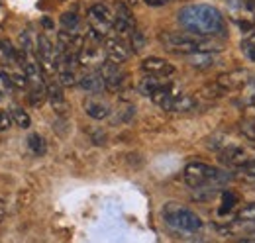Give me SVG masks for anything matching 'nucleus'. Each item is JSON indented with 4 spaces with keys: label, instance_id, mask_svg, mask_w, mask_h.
Here are the masks:
<instances>
[{
    "label": "nucleus",
    "instance_id": "1",
    "mask_svg": "<svg viewBox=\"0 0 255 243\" xmlns=\"http://www.w3.org/2000/svg\"><path fill=\"white\" fill-rule=\"evenodd\" d=\"M179 24L192 35H218L226 24L218 8L210 4H189L179 12Z\"/></svg>",
    "mask_w": 255,
    "mask_h": 243
},
{
    "label": "nucleus",
    "instance_id": "2",
    "mask_svg": "<svg viewBox=\"0 0 255 243\" xmlns=\"http://www.w3.org/2000/svg\"><path fill=\"white\" fill-rule=\"evenodd\" d=\"M159 41L167 51L177 53V55H187V57L192 53H198V51L218 53L222 49V45L210 37L192 35V33H177V31H161Z\"/></svg>",
    "mask_w": 255,
    "mask_h": 243
},
{
    "label": "nucleus",
    "instance_id": "3",
    "mask_svg": "<svg viewBox=\"0 0 255 243\" xmlns=\"http://www.w3.org/2000/svg\"><path fill=\"white\" fill-rule=\"evenodd\" d=\"M183 179H185V182H187L191 188H194V190H200V188L218 190L222 184H226V182L230 181V175L220 171L218 167L208 165V163L191 161L189 165H185Z\"/></svg>",
    "mask_w": 255,
    "mask_h": 243
},
{
    "label": "nucleus",
    "instance_id": "4",
    "mask_svg": "<svg viewBox=\"0 0 255 243\" xmlns=\"http://www.w3.org/2000/svg\"><path fill=\"white\" fill-rule=\"evenodd\" d=\"M163 218H165L169 228H173L177 232H183V234H196V232L202 230V220L192 210H189L187 206H181V204H175V202L165 204Z\"/></svg>",
    "mask_w": 255,
    "mask_h": 243
},
{
    "label": "nucleus",
    "instance_id": "5",
    "mask_svg": "<svg viewBox=\"0 0 255 243\" xmlns=\"http://www.w3.org/2000/svg\"><path fill=\"white\" fill-rule=\"evenodd\" d=\"M226 8L230 14V20L248 31L255 30V2L254 0H226Z\"/></svg>",
    "mask_w": 255,
    "mask_h": 243
},
{
    "label": "nucleus",
    "instance_id": "6",
    "mask_svg": "<svg viewBox=\"0 0 255 243\" xmlns=\"http://www.w3.org/2000/svg\"><path fill=\"white\" fill-rule=\"evenodd\" d=\"M87 18H89V30L98 33L100 37H106V33L114 28V10L104 2H95L89 8Z\"/></svg>",
    "mask_w": 255,
    "mask_h": 243
},
{
    "label": "nucleus",
    "instance_id": "7",
    "mask_svg": "<svg viewBox=\"0 0 255 243\" xmlns=\"http://www.w3.org/2000/svg\"><path fill=\"white\" fill-rule=\"evenodd\" d=\"M106 85V91L110 92H118L126 87V75L120 71V67L112 61H104L98 69H96Z\"/></svg>",
    "mask_w": 255,
    "mask_h": 243
},
{
    "label": "nucleus",
    "instance_id": "8",
    "mask_svg": "<svg viewBox=\"0 0 255 243\" xmlns=\"http://www.w3.org/2000/svg\"><path fill=\"white\" fill-rule=\"evenodd\" d=\"M252 81V75L246 71V69H234V71H228L218 75L216 79V85L222 89L224 92L228 91H242L248 87V83Z\"/></svg>",
    "mask_w": 255,
    "mask_h": 243
},
{
    "label": "nucleus",
    "instance_id": "9",
    "mask_svg": "<svg viewBox=\"0 0 255 243\" xmlns=\"http://www.w3.org/2000/svg\"><path fill=\"white\" fill-rule=\"evenodd\" d=\"M218 157L224 165H230V167H248L250 163L255 161V155H252L246 147H240V145L222 147Z\"/></svg>",
    "mask_w": 255,
    "mask_h": 243
},
{
    "label": "nucleus",
    "instance_id": "10",
    "mask_svg": "<svg viewBox=\"0 0 255 243\" xmlns=\"http://www.w3.org/2000/svg\"><path fill=\"white\" fill-rule=\"evenodd\" d=\"M104 53H106V61H112L116 65L126 63L131 55V47H128L126 41L120 37H104Z\"/></svg>",
    "mask_w": 255,
    "mask_h": 243
},
{
    "label": "nucleus",
    "instance_id": "11",
    "mask_svg": "<svg viewBox=\"0 0 255 243\" xmlns=\"http://www.w3.org/2000/svg\"><path fill=\"white\" fill-rule=\"evenodd\" d=\"M141 71L149 77H157V79H169L175 75V65L171 61L163 59V57H145L141 61Z\"/></svg>",
    "mask_w": 255,
    "mask_h": 243
},
{
    "label": "nucleus",
    "instance_id": "12",
    "mask_svg": "<svg viewBox=\"0 0 255 243\" xmlns=\"http://www.w3.org/2000/svg\"><path fill=\"white\" fill-rule=\"evenodd\" d=\"M114 30H116L120 39L131 37V33L137 30V28H135V18H133V14L128 10L124 4H120V6L114 10Z\"/></svg>",
    "mask_w": 255,
    "mask_h": 243
},
{
    "label": "nucleus",
    "instance_id": "13",
    "mask_svg": "<svg viewBox=\"0 0 255 243\" xmlns=\"http://www.w3.org/2000/svg\"><path fill=\"white\" fill-rule=\"evenodd\" d=\"M47 100H49L53 112H57V114L67 112V100H65L63 85L59 83V79H49L47 81Z\"/></svg>",
    "mask_w": 255,
    "mask_h": 243
},
{
    "label": "nucleus",
    "instance_id": "14",
    "mask_svg": "<svg viewBox=\"0 0 255 243\" xmlns=\"http://www.w3.org/2000/svg\"><path fill=\"white\" fill-rule=\"evenodd\" d=\"M79 87L85 92H100L106 89V85H104V81H102V77H100L98 71H89V73H85V75L79 79Z\"/></svg>",
    "mask_w": 255,
    "mask_h": 243
},
{
    "label": "nucleus",
    "instance_id": "15",
    "mask_svg": "<svg viewBox=\"0 0 255 243\" xmlns=\"http://www.w3.org/2000/svg\"><path fill=\"white\" fill-rule=\"evenodd\" d=\"M165 85H167V81H165V79H157V77H149V75H145V77L137 83V91L141 92L143 96L153 98V96H155V94H157Z\"/></svg>",
    "mask_w": 255,
    "mask_h": 243
},
{
    "label": "nucleus",
    "instance_id": "16",
    "mask_svg": "<svg viewBox=\"0 0 255 243\" xmlns=\"http://www.w3.org/2000/svg\"><path fill=\"white\" fill-rule=\"evenodd\" d=\"M83 110L93 120H106L110 116V106L106 102H100V100H87L83 104Z\"/></svg>",
    "mask_w": 255,
    "mask_h": 243
},
{
    "label": "nucleus",
    "instance_id": "17",
    "mask_svg": "<svg viewBox=\"0 0 255 243\" xmlns=\"http://www.w3.org/2000/svg\"><path fill=\"white\" fill-rule=\"evenodd\" d=\"M218 59V53H212V51H198V53H192L187 57V61L191 63L194 69H208V67H212L214 63Z\"/></svg>",
    "mask_w": 255,
    "mask_h": 243
},
{
    "label": "nucleus",
    "instance_id": "18",
    "mask_svg": "<svg viewBox=\"0 0 255 243\" xmlns=\"http://www.w3.org/2000/svg\"><path fill=\"white\" fill-rule=\"evenodd\" d=\"M20 45L22 53L28 57H37V37L32 30H24L20 33Z\"/></svg>",
    "mask_w": 255,
    "mask_h": 243
},
{
    "label": "nucleus",
    "instance_id": "19",
    "mask_svg": "<svg viewBox=\"0 0 255 243\" xmlns=\"http://www.w3.org/2000/svg\"><path fill=\"white\" fill-rule=\"evenodd\" d=\"M194 108H196V100L192 96H189V94H183L181 92L177 96V100L173 102V106H171L169 112H191Z\"/></svg>",
    "mask_w": 255,
    "mask_h": 243
},
{
    "label": "nucleus",
    "instance_id": "20",
    "mask_svg": "<svg viewBox=\"0 0 255 243\" xmlns=\"http://www.w3.org/2000/svg\"><path fill=\"white\" fill-rule=\"evenodd\" d=\"M20 59V53L10 45V41H6V39H0V61L2 63H18Z\"/></svg>",
    "mask_w": 255,
    "mask_h": 243
},
{
    "label": "nucleus",
    "instance_id": "21",
    "mask_svg": "<svg viewBox=\"0 0 255 243\" xmlns=\"http://www.w3.org/2000/svg\"><path fill=\"white\" fill-rule=\"evenodd\" d=\"M222 202H220V208H218V214L220 216H226L228 212H232L238 204V194L236 192H230V190H224L222 192Z\"/></svg>",
    "mask_w": 255,
    "mask_h": 243
},
{
    "label": "nucleus",
    "instance_id": "22",
    "mask_svg": "<svg viewBox=\"0 0 255 243\" xmlns=\"http://www.w3.org/2000/svg\"><path fill=\"white\" fill-rule=\"evenodd\" d=\"M10 116H12V122L18 125V127H22V129H28L30 127V114L24 110V108H20V106H14L12 108V112H10Z\"/></svg>",
    "mask_w": 255,
    "mask_h": 243
},
{
    "label": "nucleus",
    "instance_id": "23",
    "mask_svg": "<svg viewBox=\"0 0 255 243\" xmlns=\"http://www.w3.org/2000/svg\"><path fill=\"white\" fill-rule=\"evenodd\" d=\"M242 51H244V55L248 59L255 63V30L248 31L244 35V39H242Z\"/></svg>",
    "mask_w": 255,
    "mask_h": 243
},
{
    "label": "nucleus",
    "instance_id": "24",
    "mask_svg": "<svg viewBox=\"0 0 255 243\" xmlns=\"http://www.w3.org/2000/svg\"><path fill=\"white\" fill-rule=\"evenodd\" d=\"M59 22H61V28L65 31H77L79 24H81V18H79V14L75 10H71V12H65Z\"/></svg>",
    "mask_w": 255,
    "mask_h": 243
},
{
    "label": "nucleus",
    "instance_id": "25",
    "mask_svg": "<svg viewBox=\"0 0 255 243\" xmlns=\"http://www.w3.org/2000/svg\"><path fill=\"white\" fill-rule=\"evenodd\" d=\"M28 149L33 155H43L45 149H47V143H45V139L39 133H30L28 135Z\"/></svg>",
    "mask_w": 255,
    "mask_h": 243
},
{
    "label": "nucleus",
    "instance_id": "26",
    "mask_svg": "<svg viewBox=\"0 0 255 243\" xmlns=\"http://www.w3.org/2000/svg\"><path fill=\"white\" fill-rule=\"evenodd\" d=\"M254 220H255V202L246 204L240 212H236V218H234L236 224H250V222H254Z\"/></svg>",
    "mask_w": 255,
    "mask_h": 243
},
{
    "label": "nucleus",
    "instance_id": "27",
    "mask_svg": "<svg viewBox=\"0 0 255 243\" xmlns=\"http://www.w3.org/2000/svg\"><path fill=\"white\" fill-rule=\"evenodd\" d=\"M14 83L10 81V77L0 69V94H12L14 92Z\"/></svg>",
    "mask_w": 255,
    "mask_h": 243
},
{
    "label": "nucleus",
    "instance_id": "28",
    "mask_svg": "<svg viewBox=\"0 0 255 243\" xmlns=\"http://www.w3.org/2000/svg\"><path fill=\"white\" fill-rule=\"evenodd\" d=\"M129 39H131V51H139V49L145 45V35H143L139 30L133 31Z\"/></svg>",
    "mask_w": 255,
    "mask_h": 243
},
{
    "label": "nucleus",
    "instance_id": "29",
    "mask_svg": "<svg viewBox=\"0 0 255 243\" xmlns=\"http://www.w3.org/2000/svg\"><path fill=\"white\" fill-rule=\"evenodd\" d=\"M244 100L250 104V106H255V83L254 79L248 83V87L244 89Z\"/></svg>",
    "mask_w": 255,
    "mask_h": 243
},
{
    "label": "nucleus",
    "instance_id": "30",
    "mask_svg": "<svg viewBox=\"0 0 255 243\" xmlns=\"http://www.w3.org/2000/svg\"><path fill=\"white\" fill-rule=\"evenodd\" d=\"M10 125H12V116H10V112L0 110V131H6Z\"/></svg>",
    "mask_w": 255,
    "mask_h": 243
},
{
    "label": "nucleus",
    "instance_id": "31",
    "mask_svg": "<svg viewBox=\"0 0 255 243\" xmlns=\"http://www.w3.org/2000/svg\"><path fill=\"white\" fill-rule=\"evenodd\" d=\"M147 6H153V8H157V6H165L167 2H171V0H143Z\"/></svg>",
    "mask_w": 255,
    "mask_h": 243
},
{
    "label": "nucleus",
    "instance_id": "32",
    "mask_svg": "<svg viewBox=\"0 0 255 243\" xmlns=\"http://www.w3.org/2000/svg\"><path fill=\"white\" fill-rule=\"evenodd\" d=\"M4 214H6V204H4L2 200H0V220L4 218Z\"/></svg>",
    "mask_w": 255,
    "mask_h": 243
},
{
    "label": "nucleus",
    "instance_id": "33",
    "mask_svg": "<svg viewBox=\"0 0 255 243\" xmlns=\"http://www.w3.org/2000/svg\"><path fill=\"white\" fill-rule=\"evenodd\" d=\"M43 26L49 30V28H51V20H49V18H43Z\"/></svg>",
    "mask_w": 255,
    "mask_h": 243
},
{
    "label": "nucleus",
    "instance_id": "34",
    "mask_svg": "<svg viewBox=\"0 0 255 243\" xmlns=\"http://www.w3.org/2000/svg\"><path fill=\"white\" fill-rule=\"evenodd\" d=\"M254 2H255V0H254Z\"/></svg>",
    "mask_w": 255,
    "mask_h": 243
}]
</instances>
